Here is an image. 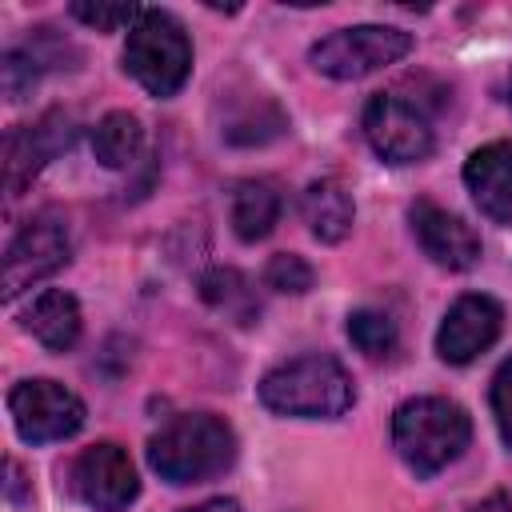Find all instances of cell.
<instances>
[{"instance_id":"cell-26","label":"cell","mask_w":512,"mask_h":512,"mask_svg":"<svg viewBox=\"0 0 512 512\" xmlns=\"http://www.w3.org/2000/svg\"><path fill=\"white\" fill-rule=\"evenodd\" d=\"M4 492H8L12 504H20V464L16 460H8V484H4Z\"/></svg>"},{"instance_id":"cell-9","label":"cell","mask_w":512,"mask_h":512,"mask_svg":"<svg viewBox=\"0 0 512 512\" xmlns=\"http://www.w3.org/2000/svg\"><path fill=\"white\" fill-rule=\"evenodd\" d=\"M72 488L96 512H124L140 496V476L128 448H120L116 440H100L76 456Z\"/></svg>"},{"instance_id":"cell-6","label":"cell","mask_w":512,"mask_h":512,"mask_svg":"<svg viewBox=\"0 0 512 512\" xmlns=\"http://www.w3.org/2000/svg\"><path fill=\"white\" fill-rule=\"evenodd\" d=\"M360 124H364V140L384 164H416V160H428L436 148V132L428 116L396 92H376L364 104Z\"/></svg>"},{"instance_id":"cell-5","label":"cell","mask_w":512,"mask_h":512,"mask_svg":"<svg viewBox=\"0 0 512 512\" xmlns=\"http://www.w3.org/2000/svg\"><path fill=\"white\" fill-rule=\"evenodd\" d=\"M408 52H412V32L388 24H352L316 40L308 60L328 80H360L404 60Z\"/></svg>"},{"instance_id":"cell-24","label":"cell","mask_w":512,"mask_h":512,"mask_svg":"<svg viewBox=\"0 0 512 512\" xmlns=\"http://www.w3.org/2000/svg\"><path fill=\"white\" fill-rule=\"evenodd\" d=\"M180 512H240V504L228 500V496H216V500H204V504H192V508H180Z\"/></svg>"},{"instance_id":"cell-21","label":"cell","mask_w":512,"mask_h":512,"mask_svg":"<svg viewBox=\"0 0 512 512\" xmlns=\"http://www.w3.org/2000/svg\"><path fill=\"white\" fill-rule=\"evenodd\" d=\"M80 24L96 28V32H116V28H132L140 20V4H88V0H76L68 8Z\"/></svg>"},{"instance_id":"cell-15","label":"cell","mask_w":512,"mask_h":512,"mask_svg":"<svg viewBox=\"0 0 512 512\" xmlns=\"http://www.w3.org/2000/svg\"><path fill=\"white\" fill-rule=\"evenodd\" d=\"M300 208H304L308 232H312L316 240H324V244H340V240L352 232V220H356L352 192H348L340 180H332V176L312 180V184L304 188Z\"/></svg>"},{"instance_id":"cell-22","label":"cell","mask_w":512,"mask_h":512,"mask_svg":"<svg viewBox=\"0 0 512 512\" xmlns=\"http://www.w3.org/2000/svg\"><path fill=\"white\" fill-rule=\"evenodd\" d=\"M40 80V56L32 52H4V64H0V84H4V96L8 100H24Z\"/></svg>"},{"instance_id":"cell-16","label":"cell","mask_w":512,"mask_h":512,"mask_svg":"<svg viewBox=\"0 0 512 512\" xmlns=\"http://www.w3.org/2000/svg\"><path fill=\"white\" fill-rule=\"evenodd\" d=\"M280 220V192L268 180H240L232 192V232L244 244L264 240Z\"/></svg>"},{"instance_id":"cell-11","label":"cell","mask_w":512,"mask_h":512,"mask_svg":"<svg viewBox=\"0 0 512 512\" xmlns=\"http://www.w3.org/2000/svg\"><path fill=\"white\" fill-rule=\"evenodd\" d=\"M72 144V120L64 112H44L36 124H20L4 140V188L8 196H20L24 184L60 152Z\"/></svg>"},{"instance_id":"cell-1","label":"cell","mask_w":512,"mask_h":512,"mask_svg":"<svg viewBox=\"0 0 512 512\" xmlns=\"http://www.w3.org/2000/svg\"><path fill=\"white\" fill-rule=\"evenodd\" d=\"M256 396L268 412L296 416V420H332L356 404L348 368L324 352H308L276 364L272 372L260 376Z\"/></svg>"},{"instance_id":"cell-27","label":"cell","mask_w":512,"mask_h":512,"mask_svg":"<svg viewBox=\"0 0 512 512\" xmlns=\"http://www.w3.org/2000/svg\"><path fill=\"white\" fill-rule=\"evenodd\" d=\"M508 104H512V72H508Z\"/></svg>"},{"instance_id":"cell-17","label":"cell","mask_w":512,"mask_h":512,"mask_svg":"<svg viewBox=\"0 0 512 512\" xmlns=\"http://www.w3.org/2000/svg\"><path fill=\"white\" fill-rule=\"evenodd\" d=\"M144 148V128L132 112H108L92 128V156L104 168H128Z\"/></svg>"},{"instance_id":"cell-10","label":"cell","mask_w":512,"mask_h":512,"mask_svg":"<svg viewBox=\"0 0 512 512\" xmlns=\"http://www.w3.org/2000/svg\"><path fill=\"white\" fill-rule=\"evenodd\" d=\"M500 324H504V308L484 292H468L444 312L436 328V356L444 364H472L480 352L496 344Z\"/></svg>"},{"instance_id":"cell-19","label":"cell","mask_w":512,"mask_h":512,"mask_svg":"<svg viewBox=\"0 0 512 512\" xmlns=\"http://www.w3.org/2000/svg\"><path fill=\"white\" fill-rule=\"evenodd\" d=\"M200 296L212 308H220V312H232L236 304H244V312L252 316V292H248V280L236 268H212V272H204Z\"/></svg>"},{"instance_id":"cell-12","label":"cell","mask_w":512,"mask_h":512,"mask_svg":"<svg viewBox=\"0 0 512 512\" xmlns=\"http://www.w3.org/2000/svg\"><path fill=\"white\" fill-rule=\"evenodd\" d=\"M412 220V236L424 248V256L448 272H468L480 260V236L448 208L432 204V200H416L408 208Z\"/></svg>"},{"instance_id":"cell-23","label":"cell","mask_w":512,"mask_h":512,"mask_svg":"<svg viewBox=\"0 0 512 512\" xmlns=\"http://www.w3.org/2000/svg\"><path fill=\"white\" fill-rule=\"evenodd\" d=\"M488 400H492V416H496V428H500L504 444L512 448V356H508V360L496 368Z\"/></svg>"},{"instance_id":"cell-7","label":"cell","mask_w":512,"mask_h":512,"mask_svg":"<svg viewBox=\"0 0 512 512\" xmlns=\"http://www.w3.org/2000/svg\"><path fill=\"white\" fill-rule=\"evenodd\" d=\"M8 412L16 424V436L24 444H52V440H68L84 428V400L76 392H68L56 380H20L8 392Z\"/></svg>"},{"instance_id":"cell-20","label":"cell","mask_w":512,"mask_h":512,"mask_svg":"<svg viewBox=\"0 0 512 512\" xmlns=\"http://www.w3.org/2000/svg\"><path fill=\"white\" fill-rule=\"evenodd\" d=\"M264 284L272 292H288V296H300L312 288V264L296 252H276L264 268Z\"/></svg>"},{"instance_id":"cell-13","label":"cell","mask_w":512,"mask_h":512,"mask_svg":"<svg viewBox=\"0 0 512 512\" xmlns=\"http://www.w3.org/2000/svg\"><path fill=\"white\" fill-rule=\"evenodd\" d=\"M464 184L488 220L512 224V140H492L476 148L464 160Z\"/></svg>"},{"instance_id":"cell-8","label":"cell","mask_w":512,"mask_h":512,"mask_svg":"<svg viewBox=\"0 0 512 512\" xmlns=\"http://www.w3.org/2000/svg\"><path fill=\"white\" fill-rule=\"evenodd\" d=\"M72 256L68 224L60 216H32L4 252V300L12 304L20 292H28L36 280L60 272Z\"/></svg>"},{"instance_id":"cell-2","label":"cell","mask_w":512,"mask_h":512,"mask_svg":"<svg viewBox=\"0 0 512 512\" xmlns=\"http://www.w3.org/2000/svg\"><path fill=\"white\" fill-rule=\"evenodd\" d=\"M236 460V432L212 412L172 416L148 440V464L168 484H204Z\"/></svg>"},{"instance_id":"cell-3","label":"cell","mask_w":512,"mask_h":512,"mask_svg":"<svg viewBox=\"0 0 512 512\" xmlns=\"http://www.w3.org/2000/svg\"><path fill=\"white\" fill-rule=\"evenodd\" d=\"M472 440V420L456 400L412 396L392 412V448L416 476H436Z\"/></svg>"},{"instance_id":"cell-18","label":"cell","mask_w":512,"mask_h":512,"mask_svg":"<svg viewBox=\"0 0 512 512\" xmlns=\"http://www.w3.org/2000/svg\"><path fill=\"white\" fill-rule=\"evenodd\" d=\"M348 340L356 344V352H364L368 360H384L392 356L400 332H396V320L388 312H376V308H356L348 316Z\"/></svg>"},{"instance_id":"cell-25","label":"cell","mask_w":512,"mask_h":512,"mask_svg":"<svg viewBox=\"0 0 512 512\" xmlns=\"http://www.w3.org/2000/svg\"><path fill=\"white\" fill-rule=\"evenodd\" d=\"M472 512H512V500H508L504 492H492V496H484Z\"/></svg>"},{"instance_id":"cell-4","label":"cell","mask_w":512,"mask_h":512,"mask_svg":"<svg viewBox=\"0 0 512 512\" xmlns=\"http://www.w3.org/2000/svg\"><path fill=\"white\" fill-rule=\"evenodd\" d=\"M124 68L148 96H176L192 76V40L184 24L164 8H144L128 28Z\"/></svg>"},{"instance_id":"cell-14","label":"cell","mask_w":512,"mask_h":512,"mask_svg":"<svg viewBox=\"0 0 512 512\" xmlns=\"http://www.w3.org/2000/svg\"><path fill=\"white\" fill-rule=\"evenodd\" d=\"M80 304L72 292L64 288H48L32 300V308L24 312V328L48 348V352H68L76 340H80Z\"/></svg>"}]
</instances>
